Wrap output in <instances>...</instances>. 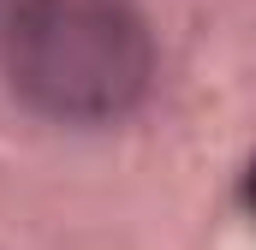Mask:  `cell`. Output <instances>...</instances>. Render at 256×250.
Returning <instances> with one entry per match:
<instances>
[{"instance_id": "6da1fadb", "label": "cell", "mask_w": 256, "mask_h": 250, "mask_svg": "<svg viewBox=\"0 0 256 250\" xmlns=\"http://www.w3.org/2000/svg\"><path fill=\"white\" fill-rule=\"evenodd\" d=\"M6 78L60 125H114L155 84V42L131 0H24L6 30Z\"/></svg>"}, {"instance_id": "7a4b0ae2", "label": "cell", "mask_w": 256, "mask_h": 250, "mask_svg": "<svg viewBox=\"0 0 256 250\" xmlns=\"http://www.w3.org/2000/svg\"><path fill=\"white\" fill-rule=\"evenodd\" d=\"M244 208H250V220H256V161H250V173H244Z\"/></svg>"}]
</instances>
